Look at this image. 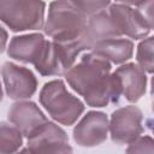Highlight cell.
Instances as JSON below:
<instances>
[{"label": "cell", "mask_w": 154, "mask_h": 154, "mask_svg": "<svg viewBox=\"0 0 154 154\" xmlns=\"http://www.w3.org/2000/svg\"><path fill=\"white\" fill-rule=\"evenodd\" d=\"M4 99V91H2V87H1V82H0V102Z\"/></svg>", "instance_id": "44dd1931"}, {"label": "cell", "mask_w": 154, "mask_h": 154, "mask_svg": "<svg viewBox=\"0 0 154 154\" xmlns=\"http://www.w3.org/2000/svg\"><path fill=\"white\" fill-rule=\"evenodd\" d=\"M77 6L79 7V10L82 11V13L89 18L90 16L100 12V11H105L108 6H109V1H76Z\"/></svg>", "instance_id": "d6986e66"}, {"label": "cell", "mask_w": 154, "mask_h": 154, "mask_svg": "<svg viewBox=\"0 0 154 154\" xmlns=\"http://www.w3.org/2000/svg\"><path fill=\"white\" fill-rule=\"evenodd\" d=\"M17 154H73L67 134L55 123L48 122L28 138V147Z\"/></svg>", "instance_id": "8992f818"}, {"label": "cell", "mask_w": 154, "mask_h": 154, "mask_svg": "<svg viewBox=\"0 0 154 154\" xmlns=\"http://www.w3.org/2000/svg\"><path fill=\"white\" fill-rule=\"evenodd\" d=\"M108 135V118L103 112L89 111L77 123L72 137L79 147H96L106 141Z\"/></svg>", "instance_id": "30bf717a"}, {"label": "cell", "mask_w": 154, "mask_h": 154, "mask_svg": "<svg viewBox=\"0 0 154 154\" xmlns=\"http://www.w3.org/2000/svg\"><path fill=\"white\" fill-rule=\"evenodd\" d=\"M1 77L7 96L12 100L30 99L37 90V79L31 70L6 61L1 66Z\"/></svg>", "instance_id": "9c48e42d"}, {"label": "cell", "mask_w": 154, "mask_h": 154, "mask_svg": "<svg viewBox=\"0 0 154 154\" xmlns=\"http://www.w3.org/2000/svg\"><path fill=\"white\" fill-rule=\"evenodd\" d=\"M120 36H122L120 31L116 26L109 13L105 10L87 18L85 26L81 38L85 49L91 51V48L96 43L105 40L119 38Z\"/></svg>", "instance_id": "7c38bea8"}, {"label": "cell", "mask_w": 154, "mask_h": 154, "mask_svg": "<svg viewBox=\"0 0 154 154\" xmlns=\"http://www.w3.org/2000/svg\"><path fill=\"white\" fill-rule=\"evenodd\" d=\"M83 51L87 49L81 38L66 43L46 40L42 53L34 66L42 76H63L73 66L76 58Z\"/></svg>", "instance_id": "5b68a950"}, {"label": "cell", "mask_w": 154, "mask_h": 154, "mask_svg": "<svg viewBox=\"0 0 154 154\" xmlns=\"http://www.w3.org/2000/svg\"><path fill=\"white\" fill-rule=\"evenodd\" d=\"M143 114L137 106H124L116 109L108 120L111 140L118 144H130L141 137Z\"/></svg>", "instance_id": "52a82bcc"}, {"label": "cell", "mask_w": 154, "mask_h": 154, "mask_svg": "<svg viewBox=\"0 0 154 154\" xmlns=\"http://www.w3.org/2000/svg\"><path fill=\"white\" fill-rule=\"evenodd\" d=\"M91 53L106 59L108 63L124 64L134 54V43L128 38H111L96 43Z\"/></svg>", "instance_id": "9a60e30c"}, {"label": "cell", "mask_w": 154, "mask_h": 154, "mask_svg": "<svg viewBox=\"0 0 154 154\" xmlns=\"http://www.w3.org/2000/svg\"><path fill=\"white\" fill-rule=\"evenodd\" d=\"M46 2L34 0H0V20L14 32L40 30L45 25Z\"/></svg>", "instance_id": "277c9868"}, {"label": "cell", "mask_w": 154, "mask_h": 154, "mask_svg": "<svg viewBox=\"0 0 154 154\" xmlns=\"http://www.w3.org/2000/svg\"><path fill=\"white\" fill-rule=\"evenodd\" d=\"M7 38H8L7 31L0 25V53H2L5 51L6 43H7Z\"/></svg>", "instance_id": "ffe728a7"}, {"label": "cell", "mask_w": 154, "mask_h": 154, "mask_svg": "<svg viewBox=\"0 0 154 154\" xmlns=\"http://www.w3.org/2000/svg\"><path fill=\"white\" fill-rule=\"evenodd\" d=\"M85 22L87 17L82 13L76 1H53L48 7L43 31L54 42H72L82 37Z\"/></svg>", "instance_id": "7a4b0ae2"}, {"label": "cell", "mask_w": 154, "mask_h": 154, "mask_svg": "<svg viewBox=\"0 0 154 154\" xmlns=\"http://www.w3.org/2000/svg\"><path fill=\"white\" fill-rule=\"evenodd\" d=\"M7 118L8 122L22 134V136L26 138L49 122L35 102L24 100L17 101L10 106Z\"/></svg>", "instance_id": "8fae6325"}, {"label": "cell", "mask_w": 154, "mask_h": 154, "mask_svg": "<svg viewBox=\"0 0 154 154\" xmlns=\"http://www.w3.org/2000/svg\"><path fill=\"white\" fill-rule=\"evenodd\" d=\"M22 146V134L12 124L0 122V154H17Z\"/></svg>", "instance_id": "2e32d148"}, {"label": "cell", "mask_w": 154, "mask_h": 154, "mask_svg": "<svg viewBox=\"0 0 154 154\" xmlns=\"http://www.w3.org/2000/svg\"><path fill=\"white\" fill-rule=\"evenodd\" d=\"M45 43V36L38 32L14 36L7 47V55L17 61L35 65L42 53Z\"/></svg>", "instance_id": "5bb4252c"}, {"label": "cell", "mask_w": 154, "mask_h": 154, "mask_svg": "<svg viewBox=\"0 0 154 154\" xmlns=\"http://www.w3.org/2000/svg\"><path fill=\"white\" fill-rule=\"evenodd\" d=\"M40 103L52 119L63 125H72L84 112V103L72 95L61 79L46 83L40 91Z\"/></svg>", "instance_id": "3957f363"}, {"label": "cell", "mask_w": 154, "mask_h": 154, "mask_svg": "<svg viewBox=\"0 0 154 154\" xmlns=\"http://www.w3.org/2000/svg\"><path fill=\"white\" fill-rule=\"evenodd\" d=\"M119 82L122 95L129 102H137L147 90V75L135 63L119 66L113 72Z\"/></svg>", "instance_id": "4fadbf2b"}, {"label": "cell", "mask_w": 154, "mask_h": 154, "mask_svg": "<svg viewBox=\"0 0 154 154\" xmlns=\"http://www.w3.org/2000/svg\"><path fill=\"white\" fill-rule=\"evenodd\" d=\"M125 154H154L153 138L148 135L138 137L128 146Z\"/></svg>", "instance_id": "ac0fdd59"}, {"label": "cell", "mask_w": 154, "mask_h": 154, "mask_svg": "<svg viewBox=\"0 0 154 154\" xmlns=\"http://www.w3.org/2000/svg\"><path fill=\"white\" fill-rule=\"evenodd\" d=\"M69 85L90 107H105L116 103L122 96L119 82L111 73V63L106 59L85 53L73 66L65 72Z\"/></svg>", "instance_id": "6da1fadb"}, {"label": "cell", "mask_w": 154, "mask_h": 154, "mask_svg": "<svg viewBox=\"0 0 154 154\" xmlns=\"http://www.w3.org/2000/svg\"><path fill=\"white\" fill-rule=\"evenodd\" d=\"M108 13L122 35L143 40L153 29L131 2H111Z\"/></svg>", "instance_id": "ba28073f"}, {"label": "cell", "mask_w": 154, "mask_h": 154, "mask_svg": "<svg viewBox=\"0 0 154 154\" xmlns=\"http://www.w3.org/2000/svg\"><path fill=\"white\" fill-rule=\"evenodd\" d=\"M153 46H154V37L148 36L143 38L137 46L136 60L137 65L148 73L153 72L154 63H153Z\"/></svg>", "instance_id": "e0dca14e"}]
</instances>
